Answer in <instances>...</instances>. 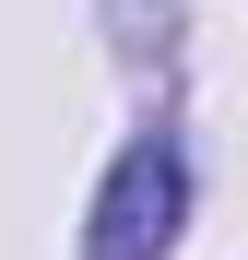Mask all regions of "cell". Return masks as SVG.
<instances>
[{"instance_id": "cell-1", "label": "cell", "mask_w": 248, "mask_h": 260, "mask_svg": "<svg viewBox=\"0 0 248 260\" xmlns=\"http://www.w3.org/2000/svg\"><path fill=\"white\" fill-rule=\"evenodd\" d=\"M178 213H189V166L165 154V142H130V154L107 166V189H95V225H83V260H165Z\"/></svg>"}]
</instances>
